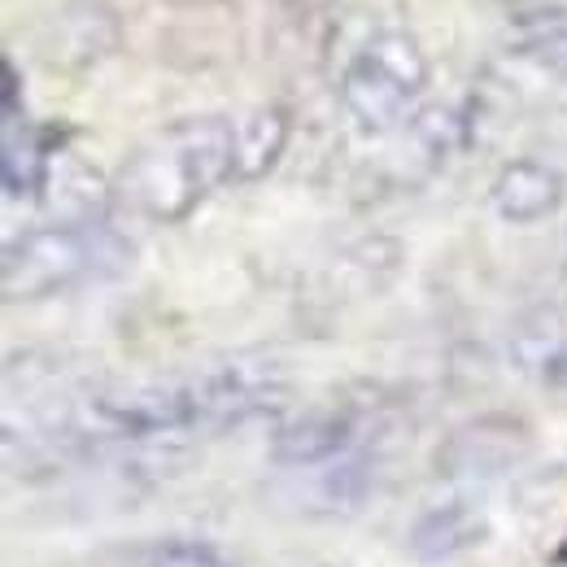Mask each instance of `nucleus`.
<instances>
[{"label":"nucleus","mask_w":567,"mask_h":567,"mask_svg":"<svg viewBox=\"0 0 567 567\" xmlns=\"http://www.w3.org/2000/svg\"><path fill=\"white\" fill-rule=\"evenodd\" d=\"M144 567H231L223 555H214L210 546H193V542H171V546H157Z\"/></svg>","instance_id":"nucleus-8"},{"label":"nucleus","mask_w":567,"mask_h":567,"mask_svg":"<svg viewBox=\"0 0 567 567\" xmlns=\"http://www.w3.org/2000/svg\"><path fill=\"white\" fill-rule=\"evenodd\" d=\"M284 141H288V123H284L280 110H258V114L240 118L236 123V175L254 179V175L271 171Z\"/></svg>","instance_id":"nucleus-7"},{"label":"nucleus","mask_w":567,"mask_h":567,"mask_svg":"<svg viewBox=\"0 0 567 567\" xmlns=\"http://www.w3.org/2000/svg\"><path fill=\"white\" fill-rule=\"evenodd\" d=\"M481 533H485L481 506H472V502H445V506L427 511L424 519L415 524L411 550H415V559H424V564H441V559H454V555H463L467 546H476Z\"/></svg>","instance_id":"nucleus-6"},{"label":"nucleus","mask_w":567,"mask_h":567,"mask_svg":"<svg viewBox=\"0 0 567 567\" xmlns=\"http://www.w3.org/2000/svg\"><path fill=\"white\" fill-rule=\"evenodd\" d=\"M236 175V123L188 118L166 127L123 166L118 193L153 223H175Z\"/></svg>","instance_id":"nucleus-1"},{"label":"nucleus","mask_w":567,"mask_h":567,"mask_svg":"<svg viewBox=\"0 0 567 567\" xmlns=\"http://www.w3.org/2000/svg\"><path fill=\"white\" fill-rule=\"evenodd\" d=\"M118 258H123V245L105 227H87V223L40 227L4 249V297L22 301V297L58 292Z\"/></svg>","instance_id":"nucleus-2"},{"label":"nucleus","mask_w":567,"mask_h":567,"mask_svg":"<svg viewBox=\"0 0 567 567\" xmlns=\"http://www.w3.org/2000/svg\"><path fill=\"white\" fill-rule=\"evenodd\" d=\"M555 564H564V567H567V542L559 546V550H555Z\"/></svg>","instance_id":"nucleus-9"},{"label":"nucleus","mask_w":567,"mask_h":567,"mask_svg":"<svg viewBox=\"0 0 567 567\" xmlns=\"http://www.w3.org/2000/svg\"><path fill=\"white\" fill-rule=\"evenodd\" d=\"M427 62L420 44L402 31H380L354 53L341 74V101L367 132L393 127L424 92Z\"/></svg>","instance_id":"nucleus-3"},{"label":"nucleus","mask_w":567,"mask_h":567,"mask_svg":"<svg viewBox=\"0 0 567 567\" xmlns=\"http://www.w3.org/2000/svg\"><path fill=\"white\" fill-rule=\"evenodd\" d=\"M564 197V179L542 166V162H511L494 184V210L506 218V223H537L546 214H555Z\"/></svg>","instance_id":"nucleus-5"},{"label":"nucleus","mask_w":567,"mask_h":567,"mask_svg":"<svg viewBox=\"0 0 567 567\" xmlns=\"http://www.w3.org/2000/svg\"><path fill=\"white\" fill-rule=\"evenodd\" d=\"M358 441V415L350 406H315L276 432V458L292 467H310L337 458Z\"/></svg>","instance_id":"nucleus-4"}]
</instances>
